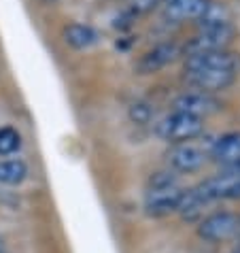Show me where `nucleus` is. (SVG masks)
I'll return each mask as SVG.
<instances>
[{
    "instance_id": "1",
    "label": "nucleus",
    "mask_w": 240,
    "mask_h": 253,
    "mask_svg": "<svg viewBox=\"0 0 240 253\" xmlns=\"http://www.w3.org/2000/svg\"><path fill=\"white\" fill-rule=\"evenodd\" d=\"M238 77V58L228 51H208L187 55L185 60V81L198 92L213 94L230 87Z\"/></svg>"
},
{
    "instance_id": "2",
    "label": "nucleus",
    "mask_w": 240,
    "mask_h": 253,
    "mask_svg": "<svg viewBox=\"0 0 240 253\" xmlns=\"http://www.w3.org/2000/svg\"><path fill=\"white\" fill-rule=\"evenodd\" d=\"M202 132H204V119L179 113V111H172L160 124H155V134L170 145L196 140Z\"/></svg>"
},
{
    "instance_id": "3",
    "label": "nucleus",
    "mask_w": 240,
    "mask_h": 253,
    "mask_svg": "<svg viewBox=\"0 0 240 253\" xmlns=\"http://www.w3.org/2000/svg\"><path fill=\"white\" fill-rule=\"evenodd\" d=\"M240 217L230 211H217L198 221V236L208 243H225L238 236Z\"/></svg>"
},
{
    "instance_id": "4",
    "label": "nucleus",
    "mask_w": 240,
    "mask_h": 253,
    "mask_svg": "<svg viewBox=\"0 0 240 253\" xmlns=\"http://www.w3.org/2000/svg\"><path fill=\"white\" fill-rule=\"evenodd\" d=\"M208 162V151L196 143H176L166 151V164L174 172H198Z\"/></svg>"
},
{
    "instance_id": "5",
    "label": "nucleus",
    "mask_w": 240,
    "mask_h": 253,
    "mask_svg": "<svg viewBox=\"0 0 240 253\" xmlns=\"http://www.w3.org/2000/svg\"><path fill=\"white\" fill-rule=\"evenodd\" d=\"M234 34L236 32L232 24L217 26V28H200L185 45V53L196 55V53H208V51H223L234 41Z\"/></svg>"
},
{
    "instance_id": "6",
    "label": "nucleus",
    "mask_w": 240,
    "mask_h": 253,
    "mask_svg": "<svg viewBox=\"0 0 240 253\" xmlns=\"http://www.w3.org/2000/svg\"><path fill=\"white\" fill-rule=\"evenodd\" d=\"M181 51H183L181 45H176V43H160L153 49H149L145 55H140V60L136 62L134 70H136L138 75H153L164 66L172 64L181 55Z\"/></svg>"
},
{
    "instance_id": "7",
    "label": "nucleus",
    "mask_w": 240,
    "mask_h": 253,
    "mask_svg": "<svg viewBox=\"0 0 240 253\" xmlns=\"http://www.w3.org/2000/svg\"><path fill=\"white\" fill-rule=\"evenodd\" d=\"M183 196V187H168V189H147L145 209L153 217H166L176 213L179 200Z\"/></svg>"
},
{
    "instance_id": "8",
    "label": "nucleus",
    "mask_w": 240,
    "mask_h": 253,
    "mask_svg": "<svg viewBox=\"0 0 240 253\" xmlns=\"http://www.w3.org/2000/svg\"><path fill=\"white\" fill-rule=\"evenodd\" d=\"M172 107H174V111H179V113H185V115L204 119L206 115L219 111V102L210 94H204V92H185V94H181L172 102Z\"/></svg>"
},
{
    "instance_id": "9",
    "label": "nucleus",
    "mask_w": 240,
    "mask_h": 253,
    "mask_svg": "<svg viewBox=\"0 0 240 253\" xmlns=\"http://www.w3.org/2000/svg\"><path fill=\"white\" fill-rule=\"evenodd\" d=\"M208 160H213L215 164L221 168L238 164L240 162V132H228L215 138L208 147Z\"/></svg>"
},
{
    "instance_id": "10",
    "label": "nucleus",
    "mask_w": 240,
    "mask_h": 253,
    "mask_svg": "<svg viewBox=\"0 0 240 253\" xmlns=\"http://www.w3.org/2000/svg\"><path fill=\"white\" fill-rule=\"evenodd\" d=\"M208 2L210 0H170V2H164V15L170 22H187V19L198 22L206 11Z\"/></svg>"
},
{
    "instance_id": "11",
    "label": "nucleus",
    "mask_w": 240,
    "mask_h": 253,
    "mask_svg": "<svg viewBox=\"0 0 240 253\" xmlns=\"http://www.w3.org/2000/svg\"><path fill=\"white\" fill-rule=\"evenodd\" d=\"M62 39H64V43L70 45L73 49H89L98 43V32L94 30L91 26L87 24H68L64 26V30H62Z\"/></svg>"
},
{
    "instance_id": "12",
    "label": "nucleus",
    "mask_w": 240,
    "mask_h": 253,
    "mask_svg": "<svg viewBox=\"0 0 240 253\" xmlns=\"http://www.w3.org/2000/svg\"><path fill=\"white\" fill-rule=\"evenodd\" d=\"M30 174V168L22 158L0 160V183L2 185H19Z\"/></svg>"
},
{
    "instance_id": "13",
    "label": "nucleus",
    "mask_w": 240,
    "mask_h": 253,
    "mask_svg": "<svg viewBox=\"0 0 240 253\" xmlns=\"http://www.w3.org/2000/svg\"><path fill=\"white\" fill-rule=\"evenodd\" d=\"M204 207H206V202L196 194V189H183V196L179 200L176 213H179L183 219H198V217L202 215Z\"/></svg>"
},
{
    "instance_id": "14",
    "label": "nucleus",
    "mask_w": 240,
    "mask_h": 253,
    "mask_svg": "<svg viewBox=\"0 0 240 253\" xmlns=\"http://www.w3.org/2000/svg\"><path fill=\"white\" fill-rule=\"evenodd\" d=\"M198 26H200V28L230 26V15H228V11H225L223 4L213 2V0H210L208 6H206V11L200 15V19H198Z\"/></svg>"
},
{
    "instance_id": "15",
    "label": "nucleus",
    "mask_w": 240,
    "mask_h": 253,
    "mask_svg": "<svg viewBox=\"0 0 240 253\" xmlns=\"http://www.w3.org/2000/svg\"><path fill=\"white\" fill-rule=\"evenodd\" d=\"M19 147H22V136H19V132L15 128H11V126L0 128V156L2 158L11 156Z\"/></svg>"
},
{
    "instance_id": "16",
    "label": "nucleus",
    "mask_w": 240,
    "mask_h": 253,
    "mask_svg": "<svg viewBox=\"0 0 240 253\" xmlns=\"http://www.w3.org/2000/svg\"><path fill=\"white\" fill-rule=\"evenodd\" d=\"M168 187H179V179H176L174 170H158L149 177V189H168Z\"/></svg>"
},
{
    "instance_id": "17",
    "label": "nucleus",
    "mask_w": 240,
    "mask_h": 253,
    "mask_svg": "<svg viewBox=\"0 0 240 253\" xmlns=\"http://www.w3.org/2000/svg\"><path fill=\"white\" fill-rule=\"evenodd\" d=\"M151 107L149 104H145V102H136V104H132L130 107V119L134 124H149V119H151Z\"/></svg>"
},
{
    "instance_id": "18",
    "label": "nucleus",
    "mask_w": 240,
    "mask_h": 253,
    "mask_svg": "<svg viewBox=\"0 0 240 253\" xmlns=\"http://www.w3.org/2000/svg\"><path fill=\"white\" fill-rule=\"evenodd\" d=\"M2 247H4V243H2V238H0V253H2Z\"/></svg>"
},
{
    "instance_id": "19",
    "label": "nucleus",
    "mask_w": 240,
    "mask_h": 253,
    "mask_svg": "<svg viewBox=\"0 0 240 253\" xmlns=\"http://www.w3.org/2000/svg\"><path fill=\"white\" fill-rule=\"evenodd\" d=\"M164 2H170V0H164Z\"/></svg>"
},
{
    "instance_id": "20",
    "label": "nucleus",
    "mask_w": 240,
    "mask_h": 253,
    "mask_svg": "<svg viewBox=\"0 0 240 253\" xmlns=\"http://www.w3.org/2000/svg\"><path fill=\"white\" fill-rule=\"evenodd\" d=\"M238 253H240V249H238Z\"/></svg>"
},
{
    "instance_id": "21",
    "label": "nucleus",
    "mask_w": 240,
    "mask_h": 253,
    "mask_svg": "<svg viewBox=\"0 0 240 253\" xmlns=\"http://www.w3.org/2000/svg\"><path fill=\"white\" fill-rule=\"evenodd\" d=\"M236 253H238V251H236Z\"/></svg>"
}]
</instances>
